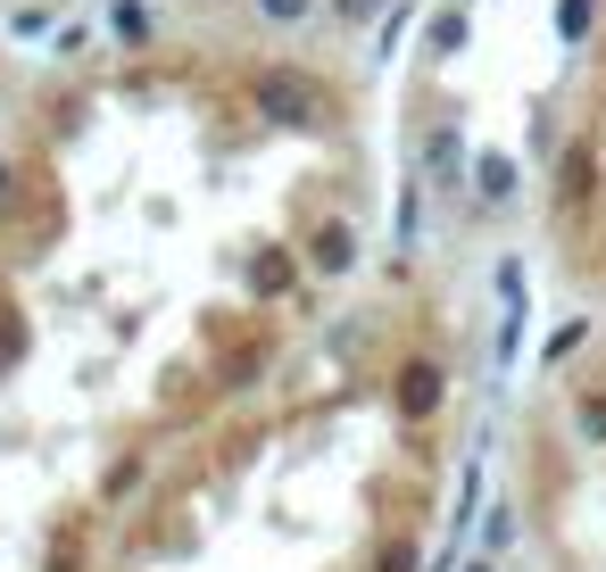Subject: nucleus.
<instances>
[{
    "mask_svg": "<svg viewBox=\"0 0 606 572\" xmlns=\"http://www.w3.org/2000/svg\"><path fill=\"white\" fill-rule=\"evenodd\" d=\"M249 92H258L266 116H283V125H333V116H341V92L316 83V75H300V67H258Z\"/></svg>",
    "mask_w": 606,
    "mask_h": 572,
    "instance_id": "nucleus-1",
    "label": "nucleus"
},
{
    "mask_svg": "<svg viewBox=\"0 0 606 572\" xmlns=\"http://www.w3.org/2000/svg\"><path fill=\"white\" fill-rule=\"evenodd\" d=\"M433 390H440L433 366H407V373H399V406H407V415H424V406H433Z\"/></svg>",
    "mask_w": 606,
    "mask_h": 572,
    "instance_id": "nucleus-2",
    "label": "nucleus"
},
{
    "mask_svg": "<svg viewBox=\"0 0 606 572\" xmlns=\"http://www.w3.org/2000/svg\"><path fill=\"white\" fill-rule=\"evenodd\" d=\"M18 357H25V333H18V307H9V315H0V373L18 366Z\"/></svg>",
    "mask_w": 606,
    "mask_h": 572,
    "instance_id": "nucleus-3",
    "label": "nucleus"
},
{
    "mask_svg": "<svg viewBox=\"0 0 606 572\" xmlns=\"http://www.w3.org/2000/svg\"><path fill=\"white\" fill-rule=\"evenodd\" d=\"M316 266L333 274V266H349V233H316Z\"/></svg>",
    "mask_w": 606,
    "mask_h": 572,
    "instance_id": "nucleus-4",
    "label": "nucleus"
},
{
    "mask_svg": "<svg viewBox=\"0 0 606 572\" xmlns=\"http://www.w3.org/2000/svg\"><path fill=\"white\" fill-rule=\"evenodd\" d=\"M76 564H83V523H67V548L50 556V572H76Z\"/></svg>",
    "mask_w": 606,
    "mask_h": 572,
    "instance_id": "nucleus-5",
    "label": "nucleus"
}]
</instances>
